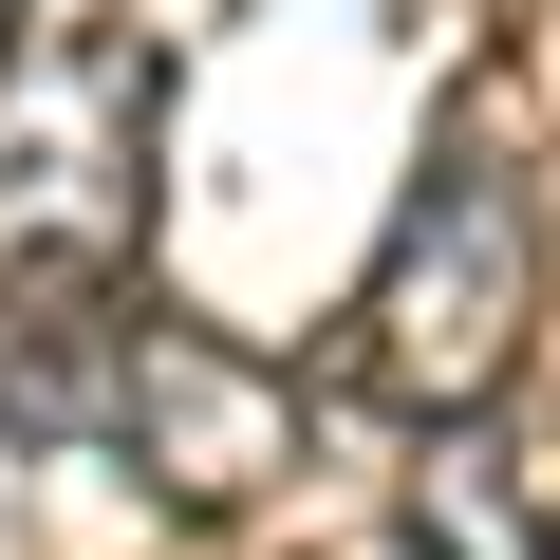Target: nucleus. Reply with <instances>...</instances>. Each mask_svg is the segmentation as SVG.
I'll return each mask as SVG.
<instances>
[{"mask_svg": "<svg viewBox=\"0 0 560 560\" xmlns=\"http://www.w3.org/2000/svg\"><path fill=\"white\" fill-rule=\"evenodd\" d=\"M150 150H168V38L38 0L0 38V337L150 300Z\"/></svg>", "mask_w": 560, "mask_h": 560, "instance_id": "1", "label": "nucleus"}, {"mask_svg": "<svg viewBox=\"0 0 560 560\" xmlns=\"http://www.w3.org/2000/svg\"><path fill=\"white\" fill-rule=\"evenodd\" d=\"M0 430L75 448V467L150 486V504H243L300 448V374L168 318V300H113V318H20L0 337Z\"/></svg>", "mask_w": 560, "mask_h": 560, "instance_id": "2", "label": "nucleus"}, {"mask_svg": "<svg viewBox=\"0 0 560 560\" xmlns=\"http://www.w3.org/2000/svg\"><path fill=\"white\" fill-rule=\"evenodd\" d=\"M523 318H541V187H523L504 131H430L355 318H337V393H374L411 430H467L523 374Z\"/></svg>", "mask_w": 560, "mask_h": 560, "instance_id": "3", "label": "nucleus"}, {"mask_svg": "<svg viewBox=\"0 0 560 560\" xmlns=\"http://www.w3.org/2000/svg\"><path fill=\"white\" fill-rule=\"evenodd\" d=\"M20 20H38V0H0V38H20Z\"/></svg>", "mask_w": 560, "mask_h": 560, "instance_id": "4", "label": "nucleus"}, {"mask_svg": "<svg viewBox=\"0 0 560 560\" xmlns=\"http://www.w3.org/2000/svg\"><path fill=\"white\" fill-rule=\"evenodd\" d=\"M541 560H560V541H541Z\"/></svg>", "mask_w": 560, "mask_h": 560, "instance_id": "5", "label": "nucleus"}]
</instances>
